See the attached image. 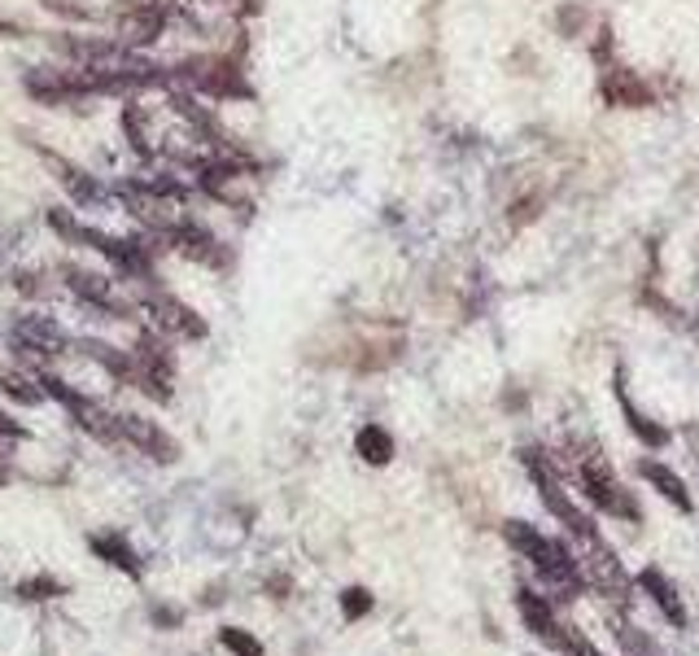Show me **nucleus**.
Returning a JSON list of instances; mask_svg holds the SVG:
<instances>
[{"label": "nucleus", "mask_w": 699, "mask_h": 656, "mask_svg": "<svg viewBox=\"0 0 699 656\" xmlns=\"http://www.w3.org/2000/svg\"><path fill=\"white\" fill-rule=\"evenodd\" d=\"M503 539L538 569V577H542L560 600H577V595H582L586 577H582V569H577V561L568 556V548H564L560 539L538 534L529 521H503Z\"/></svg>", "instance_id": "obj_1"}, {"label": "nucleus", "mask_w": 699, "mask_h": 656, "mask_svg": "<svg viewBox=\"0 0 699 656\" xmlns=\"http://www.w3.org/2000/svg\"><path fill=\"white\" fill-rule=\"evenodd\" d=\"M521 465L529 469L533 477V486H538V494H542V503H546V512L568 530V539H577L582 548H595L599 543V530H595V521L568 499V490H564V472L560 465L542 451V447H524L521 451Z\"/></svg>", "instance_id": "obj_2"}, {"label": "nucleus", "mask_w": 699, "mask_h": 656, "mask_svg": "<svg viewBox=\"0 0 699 656\" xmlns=\"http://www.w3.org/2000/svg\"><path fill=\"white\" fill-rule=\"evenodd\" d=\"M577 486H582V494H586L604 517H620V521H629V525L643 521V508H638L634 494L616 481V472H612V465L599 451L577 456Z\"/></svg>", "instance_id": "obj_3"}, {"label": "nucleus", "mask_w": 699, "mask_h": 656, "mask_svg": "<svg viewBox=\"0 0 699 656\" xmlns=\"http://www.w3.org/2000/svg\"><path fill=\"white\" fill-rule=\"evenodd\" d=\"M35 381L44 385V394H53V398L71 412V420H75L84 434H92L96 442H118V416L105 412L96 398H87V394H80V389H71L66 381H58L53 373H35Z\"/></svg>", "instance_id": "obj_4"}, {"label": "nucleus", "mask_w": 699, "mask_h": 656, "mask_svg": "<svg viewBox=\"0 0 699 656\" xmlns=\"http://www.w3.org/2000/svg\"><path fill=\"white\" fill-rule=\"evenodd\" d=\"M599 101L612 110H651V105H660V88L643 71H634L616 58L608 66H599Z\"/></svg>", "instance_id": "obj_5"}, {"label": "nucleus", "mask_w": 699, "mask_h": 656, "mask_svg": "<svg viewBox=\"0 0 699 656\" xmlns=\"http://www.w3.org/2000/svg\"><path fill=\"white\" fill-rule=\"evenodd\" d=\"M132 355H136V389H145L149 398L167 403L175 385V355L167 351V342H158L154 333H145V337H136Z\"/></svg>", "instance_id": "obj_6"}, {"label": "nucleus", "mask_w": 699, "mask_h": 656, "mask_svg": "<svg viewBox=\"0 0 699 656\" xmlns=\"http://www.w3.org/2000/svg\"><path fill=\"white\" fill-rule=\"evenodd\" d=\"M163 241H167L171 250H179L184 259H192V263H201V268H215V272H223V268L232 263L228 246H223V241H219L210 228H201L197 219H188V215L175 223Z\"/></svg>", "instance_id": "obj_7"}, {"label": "nucleus", "mask_w": 699, "mask_h": 656, "mask_svg": "<svg viewBox=\"0 0 699 656\" xmlns=\"http://www.w3.org/2000/svg\"><path fill=\"white\" fill-rule=\"evenodd\" d=\"M171 18H175V9L163 4V0H132V4L118 13V35H114V40H123V44H132V49L154 44V40L171 27Z\"/></svg>", "instance_id": "obj_8"}, {"label": "nucleus", "mask_w": 699, "mask_h": 656, "mask_svg": "<svg viewBox=\"0 0 699 656\" xmlns=\"http://www.w3.org/2000/svg\"><path fill=\"white\" fill-rule=\"evenodd\" d=\"M118 442H127L132 451L149 456L154 465H175V456H179V442L163 425H154L145 416H132V412H118Z\"/></svg>", "instance_id": "obj_9"}, {"label": "nucleus", "mask_w": 699, "mask_h": 656, "mask_svg": "<svg viewBox=\"0 0 699 656\" xmlns=\"http://www.w3.org/2000/svg\"><path fill=\"white\" fill-rule=\"evenodd\" d=\"M145 311H149L154 324H158L163 333H171V337H184V342H201V337H206V320H201L192 306H184L179 298L163 293V289L145 293Z\"/></svg>", "instance_id": "obj_10"}, {"label": "nucleus", "mask_w": 699, "mask_h": 656, "mask_svg": "<svg viewBox=\"0 0 699 656\" xmlns=\"http://www.w3.org/2000/svg\"><path fill=\"white\" fill-rule=\"evenodd\" d=\"M66 346H71V337H66L62 324H53L49 315H27V320H18V329H13V351L35 355V360L66 355Z\"/></svg>", "instance_id": "obj_11"}, {"label": "nucleus", "mask_w": 699, "mask_h": 656, "mask_svg": "<svg viewBox=\"0 0 699 656\" xmlns=\"http://www.w3.org/2000/svg\"><path fill=\"white\" fill-rule=\"evenodd\" d=\"M62 277L71 284V293H75L80 302H87L92 311H105V315H114V320H132V315H127V302L114 298V284L105 281V277H92V272L71 268V263L62 268Z\"/></svg>", "instance_id": "obj_12"}, {"label": "nucleus", "mask_w": 699, "mask_h": 656, "mask_svg": "<svg viewBox=\"0 0 699 656\" xmlns=\"http://www.w3.org/2000/svg\"><path fill=\"white\" fill-rule=\"evenodd\" d=\"M87 552L96 556V561L114 564L118 573H127V577H145V561H140V552L127 543V534H118V530H96V534H87Z\"/></svg>", "instance_id": "obj_13"}, {"label": "nucleus", "mask_w": 699, "mask_h": 656, "mask_svg": "<svg viewBox=\"0 0 699 656\" xmlns=\"http://www.w3.org/2000/svg\"><path fill=\"white\" fill-rule=\"evenodd\" d=\"M591 556H586V577L604 591V595H612V600H629V577H625V569L616 564V556H612V548H604V543H595V548H586Z\"/></svg>", "instance_id": "obj_14"}, {"label": "nucleus", "mask_w": 699, "mask_h": 656, "mask_svg": "<svg viewBox=\"0 0 699 656\" xmlns=\"http://www.w3.org/2000/svg\"><path fill=\"white\" fill-rule=\"evenodd\" d=\"M616 403H620V412H625V425H629V434H634L643 447L660 451V447L669 442V429H660L651 416H643V412L634 407V398H629V389H625V373H616Z\"/></svg>", "instance_id": "obj_15"}, {"label": "nucleus", "mask_w": 699, "mask_h": 656, "mask_svg": "<svg viewBox=\"0 0 699 656\" xmlns=\"http://www.w3.org/2000/svg\"><path fill=\"white\" fill-rule=\"evenodd\" d=\"M80 351H84L92 364H101L118 385H132V389H136V355H132V351H118V346L96 342V337H84Z\"/></svg>", "instance_id": "obj_16"}, {"label": "nucleus", "mask_w": 699, "mask_h": 656, "mask_svg": "<svg viewBox=\"0 0 699 656\" xmlns=\"http://www.w3.org/2000/svg\"><path fill=\"white\" fill-rule=\"evenodd\" d=\"M638 586L651 595V604H656L674 626H687V604H682V595L674 591V582H669L660 569H643V573H638Z\"/></svg>", "instance_id": "obj_17"}, {"label": "nucleus", "mask_w": 699, "mask_h": 656, "mask_svg": "<svg viewBox=\"0 0 699 656\" xmlns=\"http://www.w3.org/2000/svg\"><path fill=\"white\" fill-rule=\"evenodd\" d=\"M638 477H643L647 486H656V494H665L678 512H691V508H696L691 494H687V486H682V477L669 469V465H660V460H638Z\"/></svg>", "instance_id": "obj_18"}, {"label": "nucleus", "mask_w": 699, "mask_h": 656, "mask_svg": "<svg viewBox=\"0 0 699 656\" xmlns=\"http://www.w3.org/2000/svg\"><path fill=\"white\" fill-rule=\"evenodd\" d=\"M354 456L363 460V465H372V469H380V465H389L394 460V434L385 429V425H358V434H354Z\"/></svg>", "instance_id": "obj_19"}, {"label": "nucleus", "mask_w": 699, "mask_h": 656, "mask_svg": "<svg viewBox=\"0 0 699 656\" xmlns=\"http://www.w3.org/2000/svg\"><path fill=\"white\" fill-rule=\"evenodd\" d=\"M44 158L53 163V171H58V180H62V188L75 197V201H84V206H92V201H105V188L96 185L87 171H80L75 163H66V158H58V154H49L44 149Z\"/></svg>", "instance_id": "obj_20"}, {"label": "nucleus", "mask_w": 699, "mask_h": 656, "mask_svg": "<svg viewBox=\"0 0 699 656\" xmlns=\"http://www.w3.org/2000/svg\"><path fill=\"white\" fill-rule=\"evenodd\" d=\"M595 9H586L582 0H564L560 9H555V31L564 35V40H586L591 31H595Z\"/></svg>", "instance_id": "obj_21"}, {"label": "nucleus", "mask_w": 699, "mask_h": 656, "mask_svg": "<svg viewBox=\"0 0 699 656\" xmlns=\"http://www.w3.org/2000/svg\"><path fill=\"white\" fill-rule=\"evenodd\" d=\"M13 595H18L22 604H49V600L71 595V586H66L62 577H53V573H35V577H22V582L13 586Z\"/></svg>", "instance_id": "obj_22"}, {"label": "nucleus", "mask_w": 699, "mask_h": 656, "mask_svg": "<svg viewBox=\"0 0 699 656\" xmlns=\"http://www.w3.org/2000/svg\"><path fill=\"white\" fill-rule=\"evenodd\" d=\"M0 389L9 394V398H18V403H40L44 398V385L35 381V376H22V373H9V368H0Z\"/></svg>", "instance_id": "obj_23"}, {"label": "nucleus", "mask_w": 699, "mask_h": 656, "mask_svg": "<svg viewBox=\"0 0 699 656\" xmlns=\"http://www.w3.org/2000/svg\"><path fill=\"white\" fill-rule=\"evenodd\" d=\"M616 644L625 648V656H665L647 635H643V631H634L625 617H616Z\"/></svg>", "instance_id": "obj_24"}, {"label": "nucleus", "mask_w": 699, "mask_h": 656, "mask_svg": "<svg viewBox=\"0 0 699 656\" xmlns=\"http://www.w3.org/2000/svg\"><path fill=\"white\" fill-rule=\"evenodd\" d=\"M551 648H555V653H564V656H599L595 653V644H591L577 626H564V622H560V631H555Z\"/></svg>", "instance_id": "obj_25"}, {"label": "nucleus", "mask_w": 699, "mask_h": 656, "mask_svg": "<svg viewBox=\"0 0 699 656\" xmlns=\"http://www.w3.org/2000/svg\"><path fill=\"white\" fill-rule=\"evenodd\" d=\"M219 644L232 656H262V644L254 635H246L241 626H223V631H219Z\"/></svg>", "instance_id": "obj_26"}, {"label": "nucleus", "mask_w": 699, "mask_h": 656, "mask_svg": "<svg viewBox=\"0 0 699 656\" xmlns=\"http://www.w3.org/2000/svg\"><path fill=\"white\" fill-rule=\"evenodd\" d=\"M342 613H346V622L367 617V613H372V595H367L363 586H349L346 595H342Z\"/></svg>", "instance_id": "obj_27"}, {"label": "nucleus", "mask_w": 699, "mask_h": 656, "mask_svg": "<svg viewBox=\"0 0 699 656\" xmlns=\"http://www.w3.org/2000/svg\"><path fill=\"white\" fill-rule=\"evenodd\" d=\"M44 9H53L62 18H75V22H92L96 18V9H87L84 0H44Z\"/></svg>", "instance_id": "obj_28"}, {"label": "nucleus", "mask_w": 699, "mask_h": 656, "mask_svg": "<svg viewBox=\"0 0 699 656\" xmlns=\"http://www.w3.org/2000/svg\"><path fill=\"white\" fill-rule=\"evenodd\" d=\"M0 438H27V429H22L18 420H9V416L0 412Z\"/></svg>", "instance_id": "obj_29"}, {"label": "nucleus", "mask_w": 699, "mask_h": 656, "mask_svg": "<svg viewBox=\"0 0 699 656\" xmlns=\"http://www.w3.org/2000/svg\"><path fill=\"white\" fill-rule=\"evenodd\" d=\"M154 622L158 626H179V613L175 608H154Z\"/></svg>", "instance_id": "obj_30"}]
</instances>
